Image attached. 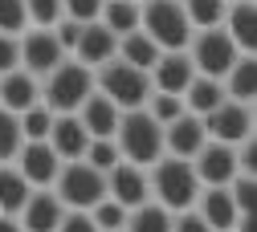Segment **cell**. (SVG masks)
<instances>
[{
  "instance_id": "8",
  "label": "cell",
  "mask_w": 257,
  "mask_h": 232,
  "mask_svg": "<svg viewBox=\"0 0 257 232\" xmlns=\"http://www.w3.org/2000/svg\"><path fill=\"white\" fill-rule=\"evenodd\" d=\"M200 122H204V135H208V139L237 147V143L253 139V102H237V98H224V102H220V106H212Z\"/></svg>"
},
{
  "instance_id": "21",
  "label": "cell",
  "mask_w": 257,
  "mask_h": 232,
  "mask_svg": "<svg viewBox=\"0 0 257 232\" xmlns=\"http://www.w3.org/2000/svg\"><path fill=\"white\" fill-rule=\"evenodd\" d=\"M220 29L233 37V45L241 53H253L257 49V9H253V0H233V5L224 9Z\"/></svg>"
},
{
  "instance_id": "26",
  "label": "cell",
  "mask_w": 257,
  "mask_h": 232,
  "mask_svg": "<svg viewBox=\"0 0 257 232\" xmlns=\"http://www.w3.org/2000/svg\"><path fill=\"white\" fill-rule=\"evenodd\" d=\"M29 179L17 171V163H0V212H21V204L29 200Z\"/></svg>"
},
{
  "instance_id": "37",
  "label": "cell",
  "mask_w": 257,
  "mask_h": 232,
  "mask_svg": "<svg viewBox=\"0 0 257 232\" xmlns=\"http://www.w3.org/2000/svg\"><path fill=\"white\" fill-rule=\"evenodd\" d=\"M172 232H212V228L204 224V216L196 212V204H192L184 212H172Z\"/></svg>"
},
{
  "instance_id": "27",
  "label": "cell",
  "mask_w": 257,
  "mask_h": 232,
  "mask_svg": "<svg viewBox=\"0 0 257 232\" xmlns=\"http://www.w3.org/2000/svg\"><path fill=\"white\" fill-rule=\"evenodd\" d=\"M98 21L114 33V37H122V33H135V29H139V0H102Z\"/></svg>"
},
{
  "instance_id": "9",
  "label": "cell",
  "mask_w": 257,
  "mask_h": 232,
  "mask_svg": "<svg viewBox=\"0 0 257 232\" xmlns=\"http://www.w3.org/2000/svg\"><path fill=\"white\" fill-rule=\"evenodd\" d=\"M17 49H21V70H29L33 78H45L57 61H66V49L53 37V29H33L29 25L17 37Z\"/></svg>"
},
{
  "instance_id": "12",
  "label": "cell",
  "mask_w": 257,
  "mask_h": 232,
  "mask_svg": "<svg viewBox=\"0 0 257 232\" xmlns=\"http://www.w3.org/2000/svg\"><path fill=\"white\" fill-rule=\"evenodd\" d=\"M106 195H110V200H118L122 208H139V204H147V200H151V187H147V167L118 159L114 167L106 171Z\"/></svg>"
},
{
  "instance_id": "5",
  "label": "cell",
  "mask_w": 257,
  "mask_h": 232,
  "mask_svg": "<svg viewBox=\"0 0 257 232\" xmlns=\"http://www.w3.org/2000/svg\"><path fill=\"white\" fill-rule=\"evenodd\" d=\"M139 29L159 49H184L192 37V21L180 0H139Z\"/></svg>"
},
{
  "instance_id": "29",
  "label": "cell",
  "mask_w": 257,
  "mask_h": 232,
  "mask_svg": "<svg viewBox=\"0 0 257 232\" xmlns=\"http://www.w3.org/2000/svg\"><path fill=\"white\" fill-rule=\"evenodd\" d=\"M21 143H25V135H21V118H17L13 110L0 106V163H13L17 151H21Z\"/></svg>"
},
{
  "instance_id": "19",
  "label": "cell",
  "mask_w": 257,
  "mask_h": 232,
  "mask_svg": "<svg viewBox=\"0 0 257 232\" xmlns=\"http://www.w3.org/2000/svg\"><path fill=\"white\" fill-rule=\"evenodd\" d=\"M196 212L204 216V224L212 228V232H229L233 224H237V204H233V191H229V183L224 187H200V195H196Z\"/></svg>"
},
{
  "instance_id": "36",
  "label": "cell",
  "mask_w": 257,
  "mask_h": 232,
  "mask_svg": "<svg viewBox=\"0 0 257 232\" xmlns=\"http://www.w3.org/2000/svg\"><path fill=\"white\" fill-rule=\"evenodd\" d=\"M98 13H102V0H61V17H70L78 25L98 21Z\"/></svg>"
},
{
  "instance_id": "39",
  "label": "cell",
  "mask_w": 257,
  "mask_h": 232,
  "mask_svg": "<svg viewBox=\"0 0 257 232\" xmlns=\"http://www.w3.org/2000/svg\"><path fill=\"white\" fill-rule=\"evenodd\" d=\"M21 65V49H17V37L13 33H0V74H9Z\"/></svg>"
},
{
  "instance_id": "11",
  "label": "cell",
  "mask_w": 257,
  "mask_h": 232,
  "mask_svg": "<svg viewBox=\"0 0 257 232\" xmlns=\"http://www.w3.org/2000/svg\"><path fill=\"white\" fill-rule=\"evenodd\" d=\"M13 163H17V171L29 179V187H53V179L61 171V159H57V151L45 139H25Z\"/></svg>"
},
{
  "instance_id": "33",
  "label": "cell",
  "mask_w": 257,
  "mask_h": 232,
  "mask_svg": "<svg viewBox=\"0 0 257 232\" xmlns=\"http://www.w3.org/2000/svg\"><path fill=\"white\" fill-rule=\"evenodd\" d=\"M82 159L90 163V167H98V171L106 175L122 155H118V143H114V139H90V147H86V155H82Z\"/></svg>"
},
{
  "instance_id": "32",
  "label": "cell",
  "mask_w": 257,
  "mask_h": 232,
  "mask_svg": "<svg viewBox=\"0 0 257 232\" xmlns=\"http://www.w3.org/2000/svg\"><path fill=\"white\" fill-rule=\"evenodd\" d=\"M126 212H131V208H122L118 200L102 195V200L90 208V220L98 224V232H110V228H122V224H126Z\"/></svg>"
},
{
  "instance_id": "23",
  "label": "cell",
  "mask_w": 257,
  "mask_h": 232,
  "mask_svg": "<svg viewBox=\"0 0 257 232\" xmlns=\"http://www.w3.org/2000/svg\"><path fill=\"white\" fill-rule=\"evenodd\" d=\"M180 98H184V110H188V114L204 118L212 106H220V102H224V86H220L216 78H204V74H196V78L188 82V90H184Z\"/></svg>"
},
{
  "instance_id": "22",
  "label": "cell",
  "mask_w": 257,
  "mask_h": 232,
  "mask_svg": "<svg viewBox=\"0 0 257 232\" xmlns=\"http://www.w3.org/2000/svg\"><path fill=\"white\" fill-rule=\"evenodd\" d=\"M220 86H224V98L253 102V94H257V61H253V53H241V57L229 65V74L220 78Z\"/></svg>"
},
{
  "instance_id": "1",
  "label": "cell",
  "mask_w": 257,
  "mask_h": 232,
  "mask_svg": "<svg viewBox=\"0 0 257 232\" xmlns=\"http://www.w3.org/2000/svg\"><path fill=\"white\" fill-rule=\"evenodd\" d=\"M147 187H151V200L164 204L168 212L192 208L200 195V179L192 171V159H180V155H168V151L147 167Z\"/></svg>"
},
{
  "instance_id": "31",
  "label": "cell",
  "mask_w": 257,
  "mask_h": 232,
  "mask_svg": "<svg viewBox=\"0 0 257 232\" xmlns=\"http://www.w3.org/2000/svg\"><path fill=\"white\" fill-rule=\"evenodd\" d=\"M159 126H168L172 118H180L184 114V98L180 94H159V90H151V98H147V106H143Z\"/></svg>"
},
{
  "instance_id": "3",
  "label": "cell",
  "mask_w": 257,
  "mask_h": 232,
  "mask_svg": "<svg viewBox=\"0 0 257 232\" xmlns=\"http://www.w3.org/2000/svg\"><path fill=\"white\" fill-rule=\"evenodd\" d=\"M114 143H118V155L126 163L151 167V163L164 155V126H159L143 106L139 110H122L118 126H114Z\"/></svg>"
},
{
  "instance_id": "7",
  "label": "cell",
  "mask_w": 257,
  "mask_h": 232,
  "mask_svg": "<svg viewBox=\"0 0 257 232\" xmlns=\"http://www.w3.org/2000/svg\"><path fill=\"white\" fill-rule=\"evenodd\" d=\"M53 191H57V200L66 204V208L90 212L106 195V175L98 167H90L86 159H74V163H61V171L53 179Z\"/></svg>"
},
{
  "instance_id": "16",
  "label": "cell",
  "mask_w": 257,
  "mask_h": 232,
  "mask_svg": "<svg viewBox=\"0 0 257 232\" xmlns=\"http://www.w3.org/2000/svg\"><path fill=\"white\" fill-rule=\"evenodd\" d=\"M61 163H74L86 155L90 147V130L78 122V114H53V126H49V139H45Z\"/></svg>"
},
{
  "instance_id": "34",
  "label": "cell",
  "mask_w": 257,
  "mask_h": 232,
  "mask_svg": "<svg viewBox=\"0 0 257 232\" xmlns=\"http://www.w3.org/2000/svg\"><path fill=\"white\" fill-rule=\"evenodd\" d=\"M25 17L33 29H53L61 21V0H25Z\"/></svg>"
},
{
  "instance_id": "15",
  "label": "cell",
  "mask_w": 257,
  "mask_h": 232,
  "mask_svg": "<svg viewBox=\"0 0 257 232\" xmlns=\"http://www.w3.org/2000/svg\"><path fill=\"white\" fill-rule=\"evenodd\" d=\"M114 53H118V37H114V33H110L102 21H90V25H82L78 41H74V57H78L82 65L98 70V65H106Z\"/></svg>"
},
{
  "instance_id": "13",
  "label": "cell",
  "mask_w": 257,
  "mask_h": 232,
  "mask_svg": "<svg viewBox=\"0 0 257 232\" xmlns=\"http://www.w3.org/2000/svg\"><path fill=\"white\" fill-rule=\"evenodd\" d=\"M61 216H66V204L57 200L53 187H33L29 200L21 204V212H17V220H21L25 232H57Z\"/></svg>"
},
{
  "instance_id": "14",
  "label": "cell",
  "mask_w": 257,
  "mask_h": 232,
  "mask_svg": "<svg viewBox=\"0 0 257 232\" xmlns=\"http://www.w3.org/2000/svg\"><path fill=\"white\" fill-rule=\"evenodd\" d=\"M147 78H151V90H159V94H184L188 82L196 78V65L184 49H164L159 61L147 70Z\"/></svg>"
},
{
  "instance_id": "41",
  "label": "cell",
  "mask_w": 257,
  "mask_h": 232,
  "mask_svg": "<svg viewBox=\"0 0 257 232\" xmlns=\"http://www.w3.org/2000/svg\"><path fill=\"white\" fill-rule=\"evenodd\" d=\"M110 232H122V228H110Z\"/></svg>"
},
{
  "instance_id": "18",
  "label": "cell",
  "mask_w": 257,
  "mask_h": 232,
  "mask_svg": "<svg viewBox=\"0 0 257 232\" xmlns=\"http://www.w3.org/2000/svg\"><path fill=\"white\" fill-rule=\"evenodd\" d=\"M33 102H41V78H33L29 70H9V74H0V106L21 114L29 110Z\"/></svg>"
},
{
  "instance_id": "10",
  "label": "cell",
  "mask_w": 257,
  "mask_h": 232,
  "mask_svg": "<svg viewBox=\"0 0 257 232\" xmlns=\"http://www.w3.org/2000/svg\"><path fill=\"white\" fill-rule=\"evenodd\" d=\"M192 171H196L200 187H224V183H233V175H241V167H237V147L208 139L196 155H192Z\"/></svg>"
},
{
  "instance_id": "2",
  "label": "cell",
  "mask_w": 257,
  "mask_h": 232,
  "mask_svg": "<svg viewBox=\"0 0 257 232\" xmlns=\"http://www.w3.org/2000/svg\"><path fill=\"white\" fill-rule=\"evenodd\" d=\"M90 94H94V70L82 65L78 57L57 61L53 70L41 78V102H45L53 114H74Z\"/></svg>"
},
{
  "instance_id": "25",
  "label": "cell",
  "mask_w": 257,
  "mask_h": 232,
  "mask_svg": "<svg viewBox=\"0 0 257 232\" xmlns=\"http://www.w3.org/2000/svg\"><path fill=\"white\" fill-rule=\"evenodd\" d=\"M122 232H172V212H168L164 204L147 200V204H139V208L126 212Z\"/></svg>"
},
{
  "instance_id": "35",
  "label": "cell",
  "mask_w": 257,
  "mask_h": 232,
  "mask_svg": "<svg viewBox=\"0 0 257 232\" xmlns=\"http://www.w3.org/2000/svg\"><path fill=\"white\" fill-rule=\"evenodd\" d=\"M29 29V17H25V0H0V33H21Z\"/></svg>"
},
{
  "instance_id": "42",
  "label": "cell",
  "mask_w": 257,
  "mask_h": 232,
  "mask_svg": "<svg viewBox=\"0 0 257 232\" xmlns=\"http://www.w3.org/2000/svg\"><path fill=\"white\" fill-rule=\"evenodd\" d=\"M224 5H233V0H224Z\"/></svg>"
},
{
  "instance_id": "30",
  "label": "cell",
  "mask_w": 257,
  "mask_h": 232,
  "mask_svg": "<svg viewBox=\"0 0 257 232\" xmlns=\"http://www.w3.org/2000/svg\"><path fill=\"white\" fill-rule=\"evenodd\" d=\"M17 118H21V135H25V139H49V126H53V110H49L45 102H33L29 110H21Z\"/></svg>"
},
{
  "instance_id": "40",
  "label": "cell",
  "mask_w": 257,
  "mask_h": 232,
  "mask_svg": "<svg viewBox=\"0 0 257 232\" xmlns=\"http://www.w3.org/2000/svg\"><path fill=\"white\" fill-rule=\"evenodd\" d=\"M0 232H25V228H21V220L13 212H0Z\"/></svg>"
},
{
  "instance_id": "6",
  "label": "cell",
  "mask_w": 257,
  "mask_h": 232,
  "mask_svg": "<svg viewBox=\"0 0 257 232\" xmlns=\"http://www.w3.org/2000/svg\"><path fill=\"white\" fill-rule=\"evenodd\" d=\"M184 53L192 57V65H196V74H204V78H224L229 74V65L241 57V49L233 45V37L224 33L220 25H212V29H196L188 37V45H184Z\"/></svg>"
},
{
  "instance_id": "20",
  "label": "cell",
  "mask_w": 257,
  "mask_h": 232,
  "mask_svg": "<svg viewBox=\"0 0 257 232\" xmlns=\"http://www.w3.org/2000/svg\"><path fill=\"white\" fill-rule=\"evenodd\" d=\"M74 114H78V122L90 130V139H114V126H118V114H122V110L110 102L106 94L94 90V94L86 98V102H82Z\"/></svg>"
},
{
  "instance_id": "17",
  "label": "cell",
  "mask_w": 257,
  "mask_h": 232,
  "mask_svg": "<svg viewBox=\"0 0 257 232\" xmlns=\"http://www.w3.org/2000/svg\"><path fill=\"white\" fill-rule=\"evenodd\" d=\"M204 143H208V135H204V122H200L196 114H188V110L164 126V151H168V155L192 159V155H196Z\"/></svg>"
},
{
  "instance_id": "28",
  "label": "cell",
  "mask_w": 257,
  "mask_h": 232,
  "mask_svg": "<svg viewBox=\"0 0 257 232\" xmlns=\"http://www.w3.org/2000/svg\"><path fill=\"white\" fill-rule=\"evenodd\" d=\"M184 5V13H188V21H192V33L196 29H212V25H220L224 21V0H180Z\"/></svg>"
},
{
  "instance_id": "38",
  "label": "cell",
  "mask_w": 257,
  "mask_h": 232,
  "mask_svg": "<svg viewBox=\"0 0 257 232\" xmlns=\"http://www.w3.org/2000/svg\"><path fill=\"white\" fill-rule=\"evenodd\" d=\"M57 232H98V224H94L90 212H82V208H66V216H61Z\"/></svg>"
},
{
  "instance_id": "4",
  "label": "cell",
  "mask_w": 257,
  "mask_h": 232,
  "mask_svg": "<svg viewBox=\"0 0 257 232\" xmlns=\"http://www.w3.org/2000/svg\"><path fill=\"white\" fill-rule=\"evenodd\" d=\"M94 90L106 94L118 110H139L151 98V78H147V70H135V65L110 57L106 65L94 70Z\"/></svg>"
},
{
  "instance_id": "24",
  "label": "cell",
  "mask_w": 257,
  "mask_h": 232,
  "mask_svg": "<svg viewBox=\"0 0 257 232\" xmlns=\"http://www.w3.org/2000/svg\"><path fill=\"white\" fill-rule=\"evenodd\" d=\"M159 53H164V49H159L143 29H135V33H122V37H118V53L114 57L126 61V65H135V70H151V65L159 61Z\"/></svg>"
}]
</instances>
